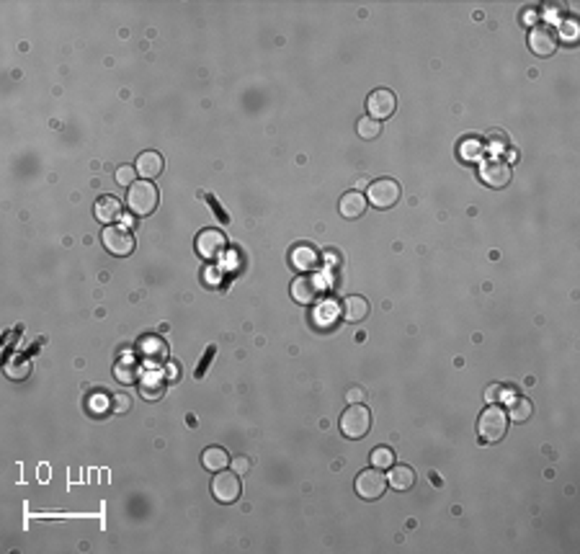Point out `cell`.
<instances>
[{"instance_id":"6","label":"cell","mask_w":580,"mask_h":554,"mask_svg":"<svg viewBox=\"0 0 580 554\" xmlns=\"http://www.w3.org/2000/svg\"><path fill=\"white\" fill-rule=\"evenodd\" d=\"M387 477L382 475V469H377V466H369V469H364L361 475L356 477V493L361 495L364 500H377V497H382L384 490H387Z\"/></svg>"},{"instance_id":"14","label":"cell","mask_w":580,"mask_h":554,"mask_svg":"<svg viewBox=\"0 0 580 554\" xmlns=\"http://www.w3.org/2000/svg\"><path fill=\"white\" fill-rule=\"evenodd\" d=\"M366 207H369V201H366V194H361V191H348V194L341 196V204H338V209H341V214L346 219L364 217Z\"/></svg>"},{"instance_id":"18","label":"cell","mask_w":580,"mask_h":554,"mask_svg":"<svg viewBox=\"0 0 580 554\" xmlns=\"http://www.w3.org/2000/svg\"><path fill=\"white\" fill-rule=\"evenodd\" d=\"M96 219H101L103 225H111V222L121 219V201L117 196H108V194L101 196L96 201Z\"/></svg>"},{"instance_id":"19","label":"cell","mask_w":580,"mask_h":554,"mask_svg":"<svg viewBox=\"0 0 580 554\" xmlns=\"http://www.w3.org/2000/svg\"><path fill=\"white\" fill-rule=\"evenodd\" d=\"M201 464H204V469H209V472H222V469L230 464V456H227V451L222 446H209L207 451L201 454Z\"/></svg>"},{"instance_id":"24","label":"cell","mask_w":580,"mask_h":554,"mask_svg":"<svg viewBox=\"0 0 580 554\" xmlns=\"http://www.w3.org/2000/svg\"><path fill=\"white\" fill-rule=\"evenodd\" d=\"M369 462H372V466H377V469H390V466L394 464V451L392 449H387V446H379V449H374L372 451Z\"/></svg>"},{"instance_id":"30","label":"cell","mask_w":580,"mask_h":554,"mask_svg":"<svg viewBox=\"0 0 580 554\" xmlns=\"http://www.w3.org/2000/svg\"><path fill=\"white\" fill-rule=\"evenodd\" d=\"M111 402H114V410H117V413H127L129 407H132V400H129L127 395H117L114 397V400H111Z\"/></svg>"},{"instance_id":"10","label":"cell","mask_w":580,"mask_h":554,"mask_svg":"<svg viewBox=\"0 0 580 554\" xmlns=\"http://www.w3.org/2000/svg\"><path fill=\"white\" fill-rule=\"evenodd\" d=\"M212 493L219 503H235L240 493H243V485H240V477L237 472H217L214 482H212Z\"/></svg>"},{"instance_id":"36","label":"cell","mask_w":580,"mask_h":554,"mask_svg":"<svg viewBox=\"0 0 580 554\" xmlns=\"http://www.w3.org/2000/svg\"><path fill=\"white\" fill-rule=\"evenodd\" d=\"M170 379H178V367H170Z\"/></svg>"},{"instance_id":"28","label":"cell","mask_w":580,"mask_h":554,"mask_svg":"<svg viewBox=\"0 0 580 554\" xmlns=\"http://www.w3.org/2000/svg\"><path fill=\"white\" fill-rule=\"evenodd\" d=\"M137 176H134V168H129V165H121V168L117 170V183L119 186H134L137 183Z\"/></svg>"},{"instance_id":"11","label":"cell","mask_w":580,"mask_h":554,"mask_svg":"<svg viewBox=\"0 0 580 554\" xmlns=\"http://www.w3.org/2000/svg\"><path fill=\"white\" fill-rule=\"evenodd\" d=\"M225 247H227V238L219 232V229H204V232H199L197 253L201 258L214 260V258H219L222 253H225Z\"/></svg>"},{"instance_id":"5","label":"cell","mask_w":580,"mask_h":554,"mask_svg":"<svg viewBox=\"0 0 580 554\" xmlns=\"http://www.w3.org/2000/svg\"><path fill=\"white\" fill-rule=\"evenodd\" d=\"M101 240H103V247H106L108 253L117 258H127L129 253L134 250V238H132V232H129L127 227L108 225V227L103 229Z\"/></svg>"},{"instance_id":"33","label":"cell","mask_w":580,"mask_h":554,"mask_svg":"<svg viewBox=\"0 0 580 554\" xmlns=\"http://www.w3.org/2000/svg\"><path fill=\"white\" fill-rule=\"evenodd\" d=\"M346 400L351 402V405H359V402H364V389H348V395H346Z\"/></svg>"},{"instance_id":"34","label":"cell","mask_w":580,"mask_h":554,"mask_svg":"<svg viewBox=\"0 0 580 554\" xmlns=\"http://www.w3.org/2000/svg\"><path fill=\"white\" fill-rule=\"evenodd\" d=\"M204 284H212V287H219V271H214V268H207L204 271Z\"/></svg>"},{"instance_id":"8","label":"cell","mask_w":580,"mask_h":554,"mask_svg":"<svg viewBox=\"0 0 580 554\" xmlns=\"http://www.w3.org/2000/svg\"><path fill=\"white\" fill-rule=\"evenodd\" d=\"M480 178L485 186L503 188L511 183V165L501 158H490L480 165Z\"/></svg>"},{"instance_id":"26","label":"cell","mask_w":580,"mask_h":554,"mask_svg":"<svg viewBox=\"0 0 580 554\" xmlns=\"http://www.w3.org/2000/svg\"><path fill=\"white\" fill-rule=\"evenodd\" d=\"M139 348H142V353L148 358H166V353H168L166 343H163L160 338H145Z\"/></svg>"},{"instance_id":"23","label":"cell","mask_w":580,"mask_h":554,"mask_svg":"<svg viewBox=\"0 0 580 554\" xmlns=\"http://www.w3.org/2000/svg\"><path fill=\"white\" fill-rule=\"evenodd\" d=\"M508 416H511L513 423H526V420L534 416L531 400H526V397H516L511 402V407H508Z\"/></svg>"},{"instance_id":"32","label":"cell","mask_w":580,"mask_h":554,"mask_svg":"<svg viewBox=\"0 0 580 554\" xmlns=\"http://www.w3.org/2000/svg\"><path fill=\"white\" fill-rule=\"evenodd\" d=\"M490 145H492V150L506 147V145H508V139H506L503 132H490Z\"/></svg>"},{"instance_id":"4","label":"cell","mask_w":580,"mask_h":554,"mask_svg":"<svg viewBox=\"0 0 580 554\" xmlns=\"http://www.w3.org/2000/svg\"><path fill=\"white\" fill-rule=\"evenodd\" d=\"M366 201L377 209H390L400 201V183L392 178H377L366 188Z\"/></svg>"},{"instance_id":"12","label":"cell","mask_w":580,"mask_h":554,"mask_svg":"<svg viewBox=\"0 0 580 554\" xmlns=\"http://www.w3.org/2000/svg\"><path fill=\"white\" fill-rule=\"evenodd\" d=\"M320 291H323V284L315 276H299L292 281V299L299 302V305H312V302H317Z\"/></svg>"},{"instance_id":"16","label":"cell","mask_w":580,"mask_h":554,"mask_svg":"<svg viewBox=\"0 0 580 554\" xmlns=\"http://www.w3.org/2000/svg\"><path fill=\"white\" fill-rule=\"evenodd\" d=\"M341 315H343L346 322H361V320H366V315H369V302H366L364 297H359V294H351V297L343 299V305H341Z\"/></svg>"},{"instance_id":"17","label":"cell","mask_w":580,"mask_h":554,"mask_svg":"<svg viewBox=\"0 0 580 554\" xmlns=\"http://www.w3.org/2000/svg\"><path fill=\"white\" fill-rule=\"evenodd\" d=\"M387 485L394 487V490H410L415 485V469L408 464H392L390 466V475H387Z\"/></svg>"},{"instance_id":"3","label":"cell","mask_w":580,"mask_h":554,"mask_svg":"<svg viewBox=\"0 0 580 554\" xmlns=\"http://www.w3.org/2000/svg\"><path fill=\"white\" fill-rule=\"evenodd\" d=\"M369 428H372V413L364 405H351L341 416V433L346 438L359 441V438H364L369 433Z\"/></svg>"},{"instance_id":"7","label":"cell","mask_w":580,"mask_h":554,"mask_svg":"<svg viewBox=\"0 0 580 554\" xmlns=\"http://www.w3.org/2000/svg\"><path fill=\"white\" fill-rule=\"evenodd\" d=\"M557 44H560V34L552 29V26H547V23L534 26L529 31V50L537 57H550L552 52L557 50Z\"/></svg>"},{"instance_id":"29","label":"cell","mask_w":580,"mask_h":554,"mask_svg":"<svg viewBox=\"0 0 580 554\" xmlns=\"http://www.w3.org/2000/svg\"><path fill=\"white\" fill-rule=\"evenodd\" d=\"M88 407L93 410V413H103V410H108V407H111V402H108V397H103V395H93V397H90Z\"/></svg>"},{"instance_id":"2","label":"cell","mask_w":580,"mask_h":554,"mask_svg":"<svg viewBox=\"0 0 580 554\" xmlns=\"http://www.w3.org/2000/svg\"><path fill=\"white\" fill-rule=\"evenodd\" d=\"M158 201H160L158 188L152 186L150 181H137V183L129 186V191H127V207H129V212L137 214V217H148V214H152V212L158 209Z\"/></svg>"},{"instance_id":"22","label":"cell","mask_w":580,"mask_h":554,"mask_svg":"<svg viewBox=\"0 0 580 554\" xmlns=\"http://www.w3.org/2000/svg\"><path fill=\"white\" fill-rule=\"evenodd\" d=\"M6 376L13 379V382H23L26 376L31 374V361L26 356H13L10 361H6Z\"/></svg>"},{"instance_id":"27","label":"cell","mask_w":580,"mask_h":554,"mask_svg":"<svg viewBox=\"0 0 580 554\" xmlns=\"http://www.w3.org/2000/svg\"><path fill=\"white\" fill-rule=\"evenodd\" d=\"M462 158L464 160H477L480 158V142H477V139H467V142H462Z\"/></svg>"},{"instance_id":"15","label":"cell","mask_w":580,"mask_h":554,"mask_svg":"<svg viewBox=\"0 0 580 554\" xmlns=\"http://www.w3.org/2000/svg\"><path fill=\"white\" fill-rule=\"evenodd\" d=\"M289 260H292V266L297 271L307 274V271H312L320 263V256H317V250L312 245H294L292 253H289Z\"/></svg>"},{"instance_id":"1","label":"cell","mask_w":580,"mask_h":554,"mask_svg":"<svg viewBox=\"0 0 580 554\" xmlns=\"http://www.w3.org/2000/svg\"><path fill=\"white\" fill-rule=\"evenodd\" d=\"M508 431V413L501 405L485 407L477 418V435L485 444H498Z\"/></svg>"},{"instance_id":"13","label":"cell","mask_w":580,"mask_h":554,"mask_svg":"<svg viewBox=\"0 0 580 554\" xmlns=\"http://www.w3.org/2000/svg\"><path fill=\"white\" fill-rule=\"evenodd\" d=\"M163 155L160 152H155V150H148V152H142V155H137V176H142L145 181H152L158 178L160 173H163Z\"/></svg>"},{"instance_id":"35","label":"cell","mask_w":580,"mask_h":554,"mask_svg":"<svg viewBox=\"0 0 580 554\" xmlns=\"http://www.w3.org/2000/svg\"><path fill=\"white\" fill-rule=\"evenodd\" d=\"M503 395V389L498 384H492V387H488V392H485V400H488V402H492V405H495V402H498V397Z\"/></svg>"},{"instance_id":"20","label":"cell","mask_w":580,"mask_h":554,"mask_svg":"<svg viewBox=\"0 0 580 554\" xmlns=\"http://www.w3.org/2000/svg\"><path fill=\"white\" fill-rule=\"evenodd\" d=\"M114 376H117L121 384H134V382L142 379V376H139V364L134 358H121V361H117Z\"/></svg>"},{"instance_id":"9","label":"cell","mask_w":580,"mask_h":554,"mask_svg":"<svg viewBox=\"0 0 580 554\" xmlns=\"http://www.w3.org/2000/svg\"><path fill=\"white\" fill-rule=\"evenodd\" d=\"M394 109H397V99H394L392 90H387V88L372 90L369 99H366V111H369L372 119H377V121L390 119L394 114Z\"/></svg>"},{"instance_id":"25","label":"cell","mask_w":580,"mask_h":554,"mask_svg":"<svg viewBox=\"0 0 580 554\" xmlns=\"http://www.w3.org/2000/svg\"><path fill=\"white\" fill-rule=\"evenodd\" d=\"M356 132H359L361 139H374L382 134V124L377 119H372V116H364V119H359V124H356Z\"/></svg>"},{"instance_id":"31","label":"cell","mask_w":580,"mask_h":554,"mask_svg":"<svg viewBox=\"0 0 580 554\" xmlns=\"http://www.w3.org/2000/svg\"><path fill=\"white\" fill-rule=\"evenodd\" d=\"M232 472H237V475H243V472H248L250 469V462H248L246 456H237V459H232Z\"/></svg>"},{"instance_id":"21","label":"cell","mask_w":580,"mask_h":554,"mask_svg":"<svg viewBox=\"0 0 580 554\" xmlns=\"http://www.w3.org/2000/svg\"><path fill=\"white\" fill-rule=\"evenodd\" d=\"M139 392L145 400H160L163 392H166V382L160 379L158 374H148L139 379Z\"/></svg>"}]
</instances>
